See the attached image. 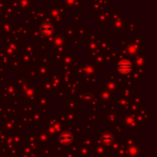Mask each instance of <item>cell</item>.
<instances>
[{"mask_svg": "<svg viewBox=\"0 0 157 157\" xmlns=\"http://www.w3.org/2000/svg\"><path fill=\"white\" fill-rule=\"evenodd\" d=\"M40 31L43 34H50L52 31V26L50 23H44L40 26Z\"/></svg>", "mask_w": 157, "mask_h": 157, "instance_id": "obj_3", "label": "cell"}, {"mask_svg": "<svg viewBox=\"0 0 157 157\" xmlns=\"http://www.w3.org/2000/svg\"><path fill=\"white\" fill-rule=\"evenodd\" d=\"M102 141L104 144H109L112 141V137L110 134H105L103 137H102Z\"/></svg>", "mask_w": 157, "mask_h": 157, "instance_id": "obj_4", "label": "cell"}, {"mask_svg": "<svg viewBox=\"0 0 157 157\" xmlns=\"http://www.w3.org/2000/svg\"><path fill=\"white\" fill-rule=\"evenodd\" d=\"M132 69V63L129 60H122L117 64V70L121 74H128Z\"/></svg>", "mask_w": 157, "mask_h": 157, "instance_id": "obj_1", "label": "cell"}, {"mask_svg": "<svg viewBox=\"0 0 157 157\" xmlns=\"http://www.w3.org/2000/svg\"><path fill=\"white\" fill-rule=\"evenodd\" d=\"M60 140L63 144H69L73 140V136H72V134L70 132H63L61 135Z\"/></svg>", "mask_w": 157, "mask_h": 157, "instance_id": "obj_2", "label": "cell"}]
</instances>
